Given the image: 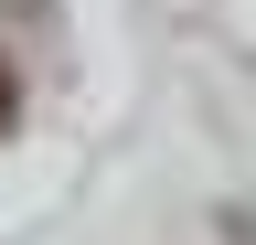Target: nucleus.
I'll return each instance as SVG.
<instances>
[{
  "label": "nucleus",
  "instance_id": "1",
  "mask_svg": "<svg viewBox=\"0 0 256 245\" xmlns=\"http://www.w3.org/2000/svg\"><path fill=\"white\" fill-rule=\"evenodd\" d=\"M11 117H22V85H11V64H0V128H11Z\"/></svg>",
  "mask_w": 256,
  "mask_h": 245
}]
</instances>
